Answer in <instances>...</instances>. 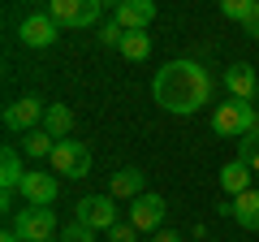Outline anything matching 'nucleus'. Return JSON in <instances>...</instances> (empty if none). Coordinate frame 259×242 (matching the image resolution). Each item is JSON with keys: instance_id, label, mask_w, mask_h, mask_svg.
Wrapping results in <instances>:
<instances>
[{"instance_id": "f257e3e1", "label": "nucleus", "mask_w": 259, "mask_h": 242, "mask_svg": "<svg viewBox=\"0 0 259 242\" xmlns=\"http://www.w3.org/2000/svg\"><path fill=\"white\" fill-rule=\"evenodd\" d=\"M151 95H156V104L164 112H173V117H190V112H199L207 100H212V78H207V69L199 65V61L177 56V61H168V65L156 69V78H151Z\"/></svg>"}, {"instance_id": "f03ea898", "label": "nucleus", "mask_w": 259, "mask_h": 242, "mask_svg": "<svg viewBox=\"0 0 259 242\" xmlns=\"http://www.w3.org/2000/svg\"><path fill=\"white\" fill-rule=\"evenodd\" d=\"M212 130L221 139H246L250 130H259V112L250 100H229V104H216L212 112Z\"/></svg>"}, {"instance_id": "7ed1b4c3", "label": "nucleus", "mask_w": 259, "mask_h": 242, "mask_svg": "<svg viewBox=\"0 0 259 242\" xmlns=\"http://www.w3.org/2000/svg\"><path fill=\"white\" fill-rule=\"evenodd\" d=\"M48 165H52V173L61 177H87L91 173V147L78 139H61L52 147V156H48Z\"/></svg>"}, {"instance_id": "20e7f679", "label": "nucleus", "mask_w": 259, "mask_h": 242, "mask_svg": "<svg viewBox=\"0 0 259 242\" xmlns=\"http://www.w3.org/2000/svg\"><path fill=\"white\" fill-rule=\"evenodd\" d=\"M13 229L22 233V242H48L56 233V212L52 208H35V204H26L18 212V221H13Z\"/></svg>"}, {"instance_id": "39448f33", "label": "nucleus", "mask_w": 259, "mask_h": 242, "mask_svg": "<svg viewBox=\"0 0 259 242\" xmlns=\"http://www.w3.org/2000/svg\"><path fill=\"white\" fill-rule=\"evenodd\" d=\"M100 9H104V0H48V13L61 26H95Z\"/></svg>"}, {"instance_id": "423d86ee", "label": "nucleus", "mask_w": 259, "mask_h": 242, "mask_svg": "<svg viewBox=\"0 0 259 242\" xmlns=\"http://www.w3.org/2000/svg\"><path fill=\"white\" fill-rule=\"evenodd\" d=\"M56 35H61V22L52 18V13H26L18 26V39L26 48H52Z\"/></svg>"}, {"instance_id": "0eeeda50", "label": "nucleus", "mask_w": 259, "mask_h": 242, "mask_svg": "<svg viewBox=\"0 0 259 242\" xmlns=\"http://www.w3.org/2000/svg\"><path fill=\"white\" fill-rule=\"evenodd\" d=\"M130 225L139 233H156L160 225H164V199L147 195V190H143L139 199H130Z\"/></svg>"}, {"instance_id": "6e6552de", "label": "nucleus", "mask_w": 259, "mask_h": 242, "mask_svg": "<svg viewBox=\"0 0 259 242\" xmlns=\"http://www.w3.org/2000/svg\"><path fill=\"white\" fill-rule=\"evenodd\" d=\"M44 104L35 100V95H22V100H13L9 108H5V126L9 130H22V134H30V130H39L44 126Z\"/></svg>"}, {"instance_id": "1a4fd4ad", "label": "nucleus", "mask_w": 259, "mask_h": 242, "mask_svg": "<svg viewBox=\"0 0 259 242\" xmlns=\"http://www.w3.org/2000/svg\"><path fill=\"white\" fill-rule=\"evenodd\" d=\"M78 221H82L87 229H112V225H117V204H112V195H87L82 204H78Z\"/></svg>"}, {"instance_id": "9d476101", "label": "nucleus", "mask_w": 259, "mask_h": 242, "mask_svg": "<svg viewBox=\"0 0 259 242\" xmlns=\"http://www.w3.org/2000/svg\"><path fill=\"white\" fill-rule=\"evenodd\" d=\"M22 199H26V204H35V208H52L56 204V173H26L22 177Z\"/></svg>"}, {"instance_id": "9b49d317", "label": "nucleus", "mask_w": 259, "mask_h": 242, "mask_svg": "<svg viewBox=\"0 0 259 242\" xmlns=\"http://www.w3.org/2000/svg\"><path fill=\"white\" fill-rule=\"evenodd\" d=\"M225 87H229V100H255L259 78H255V69H250L246 61H238V65L225 69Z\"/></svg>"}, {"instance_id": "f8f14e48", "label": "nucleus", "mask_w": 259, "mask_h": 242, "mask_svg": "<svg viewBox=\"0 0 259 242\" xmlns=\"http://www.w3.org/2000/svg\"><path fill=\"white\" fill-rule=\"evenodd\" d=\"M117 22L125 30H147L156 22V5L151 0H121L117 5Z\"/></svg>"}, {"instance_id": "ddd939ff", "label": "nucleus", "mask_w": 259, "mask_h": 242, "mask_svg": "<svg viewBox=\"0 0 259 242\" xmlns=\"http://www.w3.org/2000/svg\"><path fill=\"white\" fill-rule=\"evenodd\" d=\"M22 177H26V169H22V156L13 147H5L0 151V190H5V199L0 204L9 208V199H13V190L22 186Z\"/></svg>"}, {"instance_id": "4468645a", "label": "nucleus", "mask_w": 259, "mask_h": 242, "mask_svg": "<svg viewBox=\"0 0 259 242\" xmlns=\"http://www.w3.org/2000/svg\"><path fill=\"white\" fill-rule=\"evenodd\" d=\"M221 212H225V216H233L242 229H259V190H246V195L229 199Z\"/></svg>"}, {"instance_id": "2eb2a0df", "label": "nucleus", "mask_w": 259, "mask_h": 242, "mask_svg": "<svg viewBox=\"0 0 259 242\" xmlns=\"http://www.w3.org/2000/svg\"><path fill=\"white\" fill-rule=\"evenodd\" d=\"M250 177H255V169H250L246 160H229V165L221 169V190L238 199V195H246V190H250Z\"/></svg>"}, {"instance_id": "dca6fc26", "label": "nucleus", "mask_w": 259, "mask_h": 242, "mask_svg": "<svg viewBox=\"0 0 259 242\" xmlns=\"http://www.w3.org/2000/svg\"><path fill=\"white\" fill-rule=\"evenodd\" d=\"M108 195L112 199H139L143 195V173H139V169H121V173H112Z\"/></svg>"}, {"instance_id": "f3484780", "label": "nucleus", "mask_w": 259, "mask_h": 242, "mask_svg": "<svg viewBox=\"0 0 259 242\" xmlns=\"http://www.w3.org/2000/svg\"><path fill=\"white\" fill-rule=\"evenodd\" d=\"M44 130H48V134H52V139H56V143H61V139H65V134L74 130V112L65 108V104H48V112H44Z\"/></svg>"}, {"instance_id": "a211bd4d", "label": "nucleus", "mask_w": 259, "mask_h": 242, "mask_svg": "<svg viewBox=\"0 0 259 242\" xmlns=\"http://www.w3.org/2000/svg\"><path fill=\"white\" fill-rule=\"evenodd\" d=\"M125 61H147L151 56V35L147 30H125V39H121V48H117Z\"/></svg>"}, {"instance_id": "6ab92c4d", "label": "nucleus", "mask_w": 259, "mask_h": 242, "mask_svg": "<svg viewBox=\"0 0 259 242\" xmlns=\"http://www.w3.org/2000/svg\"><path fill=\"white\" fill-rule=\"evenodd\" d=\"M52 147H56V139L44 130V126L26 134V156H30V160H48V156H52Z\"/></svg>"}, {"instance_id": "aec40b11", "label": "nucleus", "mask_w": 259, "mask_h": 242, "mask_svg": "<svg viewBox=\"0 0 259 242\" xmlns=\"http://www.w3.org/2000/svg\"><path fill=\"white\" fill-rule=\"evenodd\" d=\"M238 160H246V165L259 173V130H250L246 139H238Z\"/></svg>"}, {"instance_id": "412c9836", "label": "nucleus", "mask_w": 259, "mask_h": 242, "mask_svg": "<svg viewBox=\"0 0 259 242\" xmlns=\"http://www.w3.org/2000/svg\"><path fill=\"white\" fill-rule=\"evenodd\" d=\"M255 5H259V0H221V13H225V18H233V22H246Z\"/></svg>"}, {"instance_id": "4be33fe9", "label": "nucleus", "mask_w": 259, "mask_h": 242, "mask_svg": "<svg viewBox=\"0 0 259 242\" xmlns=\"http://www.w3.org/2000/svg\"><path fill=\"white\" fill-rule=\"evenodd\" d=\"M121 39H125V26H121L117 18H112V22H100V44H108V48H121Z\"/></svg>"}, {"instance_id": "5701e85b", "label": "nucleus", "mask_w": 259, "mask_h": 242, "mask_svg": "<svg viewBox=\"0 0 259 242\" xmlns=\"http://www.w3.org/2000/svg\"><path fill=\"white\" fill-rule=\"evenodd\" d=\"M61 242H95V229H87L82 221H74V225H69V229L61 233Z\"/></svg>"}, {"instance_id": "b1692460", "label": "nucleus", "mask_w": 259, "mask_h": 242, "mask_svg": "<svg viewBox=\"0 0 259 242\" xmlns=\"http://www.w3.org/2000/svg\"><path fill=\"white\" fill-rule=\"evenodd\" d=\"M108 242H139V229H134V225H112V229H108Z\"/></svg>"}, {"instance_id": "393cba45", "label": "nucleus", "mask_w": 259, "mask_h": 242, "mask_svg": "<svg viewBox=\"0 0 259 242\" xmlns=\"http://www.w3.org/2000/svg\"><path fill=\"white\" fill-rule=\"evenodd\" d=\"M242 26H246V35H250V39H259V5L250 9V18L242 22Z\"/></svg>"}, {"instance_id": "a878e982", "label": "nucleus", "mask_w": 259, "mask_h": 242, "mask_svg": "<svg viewBox=\"0 0 259 242\" xmlns=\"http://www.w3.org/2000/svg\"><path fill=\"white\" fill-rule=\"evenodd\" d=\"M151 242H182V233H173V229H156V238Z\"/></svg>"}, {"instance_id": "bb28decb", "label": "nucleus", "mask_w": 259, "mask_h": 242, "mask_svg": "<svg viewBox=\"0 0 259 242\" xmlns=\"http://www.w3.org/2000/svg\"><path fill=\"white\" fill-rule=\"evenodd\" d=\"M0 242H22V233L18 229H5V233H0Z\"/></svg>"}, {"instance_id": "cd10ccee", "label": "nucleus", "mask_w": 259, "mask_h": 242, "mask_svg": "<svg viewBox=\"0 0 259 242\" xmlns=\"http://www.w3.org/2000/svg\"><path fill=\"white\" fill-rule=\"evenodd\" d=\"M117 5H121V0H117Z\"/></svg>"}, {"instance_id": "c85d7f7f", "label": "nucleus", "mask_w": 259, "mask_h": 242, "mask_svg": "<svg viewBox=\"0 0 259 242\" xmlns=\"http://www.w3.org/2000/svg\"><path fill=\"white\" fill-rule=\"evenodd\" d=\"M48 242H52V238H48Z\"/></svg>"}]
</instances>
